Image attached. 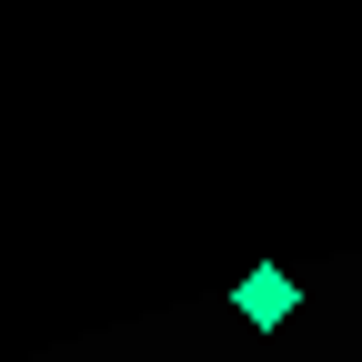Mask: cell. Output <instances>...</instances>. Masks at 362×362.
<instances>
[{
    "label": "cell",
    "mask_w": 362,
    "mask_h": 362,
    "mask_svg": "<svg viewBox=\"0 0 362 362\" xmlns=\"http://www.w3.org/2000/svg\"><path fill=\"white\" fill-rule=\"evenodd\" d=\"M232 302H242V322H262V332H272V322H282V312H292L302 292H292V272H272V262H262V272H252V282H242Z\"/></svg>",
    "instance_id": "obj_1"
}]
</instances>
